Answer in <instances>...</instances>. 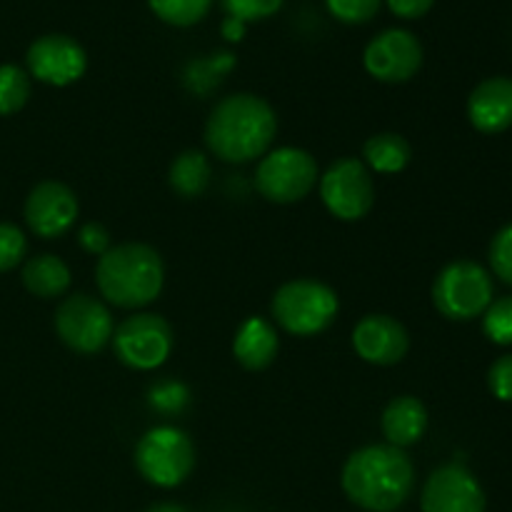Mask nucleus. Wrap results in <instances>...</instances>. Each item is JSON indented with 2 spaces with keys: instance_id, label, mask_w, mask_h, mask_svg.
Listing matches in <instances>:
<instances>
[{
  "instance_id": "f257e3e1",
  "label": "nucleus",
  "mask_w": 512,
  "mask_h": 512,
  "mask_svg": "<svg viewBox=\"0 0 512 512\" xmlns=\"http://www.w3.org/2000/svg\"><path fill=\"white\" fill-rule=\"evenodd\" d=\"M415 485V465L403 448L368 445L355 450L343 468V490L358 508L395 512L408 503Z\"/></svg>"
},
{
  "instance_id": "f03ea898",
  "label": "nucleus",
  "mask_w": 512,
  "mask_h": 512,
  "mask_svg": "<svg viewBox=\"0 0 512 512\" xmlns=\"http://www.w3.org/2000/svg\"><path fill=\"white\" fill-rule=\"evenodd\" d=\"M278 133V118L268 100L235 93L220 100L205 125V143L225 163H250L268 153Z\"/></svg>"
},
{
  "instance_id": "7ed1b4c3",
  "label": "nucleus",
  "mask_w": 512,
  "mask_h": 512,
  "mask_svg": "<svg viewBox=\"0 0 512 512\" xmlns=\"http://www.w3.org/2000/svg\"><path fill=\"white\" fill-rule=\"evenodd\" d=\"M165 268L155 248L143 243H123L100 255L95 283L115 308H143L163 290Z\"/></svg>"
},
{
  "instance_id": "20e7f679",
  "label": "nucleus",
  "mask_w": 512,
  "mask_h": 512,
  "mask_svg": "<svg viewBox=\"0 0 512 512\" xmlns=\"http://www.w3.org/2000/svg\"><path fill=\"white\" fill-rule=\"evenodd\" d=\"M273 310L275 323L290 335H318L330 328V323L338 315L340 303L338 295L330 285L320 283V280L300 278L290 280V283L280 285L278 293L273 295Z\"/></svg>"
},
{
  "instance_id": "39448f33",
  "label": "nucleus",
  "mask_w": 512,
  "mask_h": 512,
  "mask_svg": "<svg viewBox=\"0 0 512 512\" xmlns=\"http://www.w3.org/2000/svg\"><path fill=\"white\" fill-rule=\"evenodd\" d=\"M135 468L155 488H175L195 468L193 440L173 425H158L135 445Z\"/></svg>"
},
{
  "instance_id": "423d86ee",
  "label": "nucleus",
  "mask_w": 512,
  "mask_h": 512,
  "mask_svg": "<svg viewBox=\"0 0 512 512\" xmlns=\"http://www.w3.org/2000/svg\"><path fill=\"white\" fill-rule=\"evenodd\" d=\"M433 303L450 320L480 318L493 303V278L473 260H455L435 278Z\"/></svg>"
},
{
  "instance_id": "0eeeda50",
  "label": "nucleus",
  "mask_w": 512,
  "mask_h": 512,
  "mask_svg": "<svg viewBox=\"0 0 512 512\" xmlns=\"http://www.w3.org/2000/svg\"><path fill=\"white\" fill-rule=\"evenodd\" d=\"M318 180V163L303 148H278L265 155L255 173V185L260 195L270 203H298Z\"/></svg>"
},
{
  "instance_id": "6e6552de",
  "label": "nucleus",
  "mask_w": 512,
  "mask_h": 512,
  "mask_svg": "<svg viewBox=\"0 0 512 512\" xmlns=\"http://www.w3.org/2000/svg\"><path fill=\"white\" fill-rule=\"evenodd\" d=\"M55 333L75 353L93 355L113 340L115 323L110 310L100 300L78 293L60 303L55 313Z\"/></svg>"
},
{
  "instance_id": "1a4fd4ad",
  "label": "nucleus",
  "mask_w": 512,
  "mask_h": 512,
  "mask_svg": "<svg viewBox=\"0 0 512 512\" xmlns=\"http://www.w3.org/2000/svg\"><path fill=\"white\" fill-rule=\"evenodd\" d=\"M113 343L120 363L133 370H155L170 358L173 330L160 315L138 313L115 328Z\"/></svg>"
},
{
  "instance_id": "9d476101",
  "label": "nucleus",
  "mask_w": 512,
  "mask_h": 512,
  "mask_svg": "<svg viewBox=\"0 0 512 512\" xmlns=\"http://www.w3.org/2000/svg\"><path fill=\"white\" fill-rule=\"evenodd\" d=\"M320 198L325 208L340 220H360L375 203V185L370 170L358 158H340L320 178Z\"/></svg>"
},
{
  "instance_id": "9b49d317",
  "label": "nucleus",
  "mask_w": 512,
  "mask_h": 512,
  "mask_svg": "<svg viewBox=\"0 0 512 512\" xmlns=\"http://www.w3.org/2000/svg\"><path fill=\"white\" fill-rule=\"evenodd\" d=\"M363 63L380 83H405L423 65V45L410 30L388 28L370 40Z\"/></svg>"
},
{
  "instance_id": "f8f14e48",
  "label": "nucleus",
  "mask_w": 512,
  "mask_h": 512,
  "mask_svg": "<svg viewBox=\"0 0 512 512\" xmlns=\"http://www.w3.org/2000/svg\"><path fill=\"white\" fill-rule=\"evenodd\" d=\"M25 63L35 80L63 88V85L83 78L85 68H88V55H85L83 45L70 35L50 33L30 43Z\"/></svg>"
},
{
  "instance_id": "ddd939ff",
  "label": "nucleus",
  "mask_w": 512,
  "mask_h": 512,
  "mask_svg": "<svg viewBox=\"0 0 512 512\" xmlns=\"http://www.w3.org/2000/svg\"><path fill=\"white\" fill-rule=\"evenodd\" d=\"M485 490L463 463L440 465L420 495L423 512H485Z\"/></svg>"
},
{
  "instance_id": "4468645a",
  "label": "nucleus",
  "mask_w": 512,
  "mask_h": 512,
  "mask_svg": "<svg viewBox=\"0 0 512 512\" xmlns=\"http://www.w3.org/2000/svg\"><path fill=\"white\" fill-rule=\"evenodd\" d=\"M75 218H78V198L68 185L55 180L35 185L25 200V223L38 238H60L73 228Z\"/></svg>"
},
{
  "instance_id": "2eb2a0df",
  "label": "nucleus",
  "mask_w": 512,
  "mask_h": 512,
  "mask_svg": "<svg viewBox=\"0 0 512 512\" xmlns=\"http://www.w3.org/2000/svg\"><path fill=\"white\" fill-rule=\"evenodd\" d=\"M353 348L365 363L395 365L408 355L410 338L400 320L390 315H365L353 330Z\"/></svg>"
},
{
  "instance_id": "dca6fc26",
  "label": "nucleus",
  "mask_w": 512,
  "mask_h": 512,
  "mask_svg": "<svg viewBox=\"0 0 512 512\" xmlns=\"http://www.w3.org/2000/svg\"><path fill=\"white\" fill-rule=\"evenodd\" d=\"M468 118L480 133H505L512 125V80L503 75L483 80L468 98Z\"/></svg>"
},
{
  "instance_id": "f3484780",
  "label": "nucleus",
  "mask_w": 512,
  "mask_h": 512,
  "mask_svg": "<svg viewBox=\"0 0 512 512\" xmlns=\"http://www.w3.org/2000/svg\"><path fill=\"white\" fill-rule=\"evenodd\" d=\"M428 430V410L413 395H400L388 403L383 413V435L388 445L408 448L415 445Z\"/></svg>"
},
{
  "instance_id": "a211bd4d",
  "label": "nucleus",
  "mask_w": 512,
  "mask_h": 512,
  "mask_svg": "<svg viewBox=\"0 0 512 512\" xmlns=\"http://www.w3.org/2000/svg\"><path fill=\"white\" fill-rule=\"evenodd\" d=\"M278 333L265 318H248L235 333L233 353L245 370H265L278 355Z\"/></svg>"
},
{
  "instance_id": "6ab92c4d",
  "label": "nucleus",
  "mask_w": 512,
  "mask_h": 512,
  "mask_svg": "<svg viewBox=\"0 0 512 512\" xmlns=\"http://www.w3.org/2000/svg\"><path fill=\"white\" fill-rule=\"evenodd\" d=\"M23 285L35 298H60L70 288V268L55 255H35L23 268Z\"/></svg>"
},
{
  "instance_id": "aec40b11",
  "label": "nucleus",
  "mask_w": 512,
  "mask_h": 512,
  "mask_svg": "<svg viewBox=\"0 0 512 512\" xmlns=\"http://www.w3.org/2000/svg\"><path fill=\"white\" fill-rule=\"evenodd\" d=\"M365 163L375 170V173H400L408 168L410 158H413V148L408 140L398 133H378L365 143L363 148Z\"/></svg>"
},
{
  "instance_id": "412c9836",
  "label": "nucleus",
  "mask_w": 512,
  "mask_h": 512,
  "mask_svg": "<svg viewBox=\"0 0 512 512\" xmlns=\"http://www.w3.org/2000/svg\"><path fill=\"white\" fill-rule=\"evenodd\" d=\"M210 183V163L200 150H185L170 165V188L183 198H195Z\"/></svg>"
},
{
  "instance_id": "4be33fe9",
  "label": "nucleus",
  "mask_w": 512,
  "mask_h": 512,
  "mask_svg": "<svg viewBox=\"0 0 512 512\" xmlns=\"http://www.w3.org/2000/svg\"><path fill=\"white\" fill-rule=\"evenodd\" d=\"M148 5L163 23L190 28L208 15L213 0H148Z\"/></svg>"
},
{
  "instance_id": "5701e85b",
  "label": "nucleus",
  "mask_w": 512,
  "mask_h": 512,
  "mask_svg": "<svg viewBox=\"0 0 512 512\" xmlns=\"http://www.w3.org/2000/svg\"><path fill=\"white\" fill-rule=\"evenodd\" d=\"M30 75L20 65H0V115H13L28 103Z\"/></svg>"
},
{
  "instance_id": "b1692460",
  "label": "nucleus",
  "mask_w": 512,
  "mask_h": 512,
  "mask_svg": "<svg viewBox=\"0 0 512 512\" xmlns=\"http://www.w3.org/2000/svg\"><path fill=\"white\" fill-rule=\"evenodd\" d=\"M483 315L485 335L495 345H512V295L493 300Z\"/></svg>"
},
{
  "instance_id": "393cba45",
  "label": "nucleus",
  "mask_w": 512,
  "mask_h": 512,
  "mask_svg": "<svg viewBox=\"0 0 512 512\" xmlns=\"http://www.w3.org/2000/svg\"><path fill=\"white\" fill-rule=\"evenodd\" d=\"M330 15L345 25L368 23L378 15L383 0H325Z\"/></svg>"
},
{
  "instance_id": "a878e982",
  "label": "nucleus",
  "mask_w": 512,
  "mask_h": 512,
  "mask_svg": "<svg viewBox=\"0 0 512 512\" xmlns=\"http://www.w3.org/2000/svg\"><path fill=\"white\" fill-rule=\"evenodd\" d=\"M25 250H28V240H25L23 230L13 223H0V273L20 265Z\"/></svg>"
},
{
  "instance_id": "bb28decb",
  "label": "nucleus",
  "mask_w": 512,
  "mask_h": 512,
  "mask_svg": "<svg viewBox=\"0 0 512 512\" xmlns=\"http://www.w3.org/2000/svg\"><path fill=\"white\" fill-rule=\"evenodd\" d=\"M490 268L512 288V223L500 228L490 243Z\"/></svg>"
},
{
  "instance_id": "cd10ccee",
  "label": "nucleus",
  "mask_w": 512,
  "mask_h": 512,
  "mask_svg": "<svg viewBox=\"0 0 512 512\" xmlns=\"http://www.w3.org/2000/svg\"><path fill=\"white\" fill-rule=\"evenodd\" d=\"M285 0H223V8L228 18L235 20H265L283 8Z\"/></svg>"
},
{
  "instance_id": "c85d7f7f",
  "label": "nucleus",
  "mask_w": 512,
  "mask_h": 512,
  "mask_svg": "<svg viewBox=\"0 0 512 512\" xmlns=\"http://www.w3.org/2000/svg\"><path fill=\"white\" fill-rule=\"evenodd\" d=\"M488 388L503 403H512V353L503 355L490 365Z\"/></svg>"
},
{
  "instance_id": "c756f323",
  "label": "nucleus",
  "mask_w": 512,
  "mask_h": 512,
  "mask_svg": "<svg viewBox=\"0 0 512 512\" xmlns=\"http://www.w3.org/2000/svg\"><path fill=\"white\" fill-rule=\"evenodd\" d=\"M185 400H188V393L178 383H160L150 390V405L160 413H178Z\"/></svg>"
},
{
  "instance_id": "7c9ffc66",
  "label": "nucleus",
  "mask_w": 512,
  "mask_h": 512,
  "mask_svg": "<svg viewBox=\"0 0 512 512\" xmlns=\"http://www.w3.org/2000/svg\"><path fill=\"white\" fill-rule=\"evenodd\" d=\"M83 250L93 255H105L110 250V233L100 223H85L78 233Z\"/></svg>"
},
{
  "instance_id": "2f4dec72",
  "label": "nucleus",
  "mask_w": 512,
  "mask_h": 512,
  "mask_svg": "<svg viewBox=\"0 0 512 512\" xmlns=\"http://www.w3.org/2000/svg\"><path fill=\"white\" fill-rule=\"evenodd\" d=\"M390 8V13L398 15L403 20H418L425 13H430V8L435 5V0H385Z\"/></svg>"
},
{
  "instance_id": "473e14b6",
  "label": "nucleus",
  "mask_w": 512,
  "mask_h": 512,
  "mask_svg": "<svg viewBox=\"0 0 512 512\" xmlns=\"http://www.w3.org/2000/svg\"><path fill=\"white\" fill-rule=\"evenodd\" d=\"M243 33H245V23H243V20L228 18L223 23V35L228 40H240V38H243Z\"/></svg>"
},
{
  "instance_id": "72a5a7b5",
  "label": "nucleus",
  "mask_w": 512,
  "mask_h": 512,
  "mask_svg": "<svg viewBox=\"0 0 512 512\" xmlns=\"http://www.w3.org/2000/svg\"><path fill=\"white\" fill-rule=\"evenodd\" d=\"M148 512H188L183 508V505H175V503H160V505H153Z\"/></svg>"
}]
</instances>
